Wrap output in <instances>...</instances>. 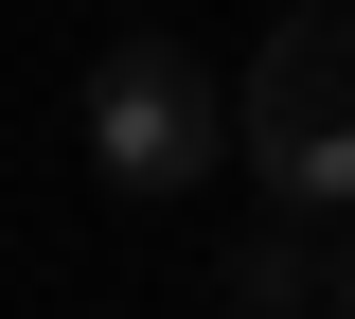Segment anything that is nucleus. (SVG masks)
Here are the masks:
<instances>
[{
  "label": "nucleus",
  "instance_id": "obj_1",
  "mask_svg": "<svg viewBox=\"0 0 355 319\" xmlns=\"http://www.w3.org/2000/svg\"><path fill=\"white\" fill-rule=\"evenodd\" d=\"M231 142H249V178L284 195V213H355V18H338V0H302L284 36L249 53Z\"/></svg>",
  "mask_w": 355,
  "mask_h": 319
},
{
  "label": "nucleus",
  "instance_id": "obj_3",
  "mask_svg": "<svg viewBox=\"0 0 355 319\" xmlns=\"http://www.w3.org/2000/svg\"><path fill=\"white\" fill-rule=\"evenodd\" d=\"M214 284H231V319H320V248H302V230H249Z\"/></svg>",
  "mask_w": 355,
  "mask_h": 319
},
{
  "label": "nucleus",
  "instance_id": "obj_2",
  "mask_svg": "<svg viewBox=\"0 0 355 319\" xmlns=\"http://www.w3.org/2000/svg\"><path fill=\"white\" fill-rule=\"evenodd\" d=\"M214 160H231V89L178 36H125L107 71H89V178L107 195H196Z\"/></svg>",
  "mask_w": 355,
  "mask_h": 319
},
{
  "label": "nucleus",
  "instance_id": "obj_4",
  "mask_svg": "<svg viewBox=\"0 0 355 319\" xmlns=\"http://www.w3.org/2000/svg\"><path fill=\"white\" fill-rule=\"evenodd\" d=\"M320 302H338V319H355V248H338V266H320Z\"/></svg>",
  "mask_w": 355,
  "mask_h": 319
}]
</instances>
